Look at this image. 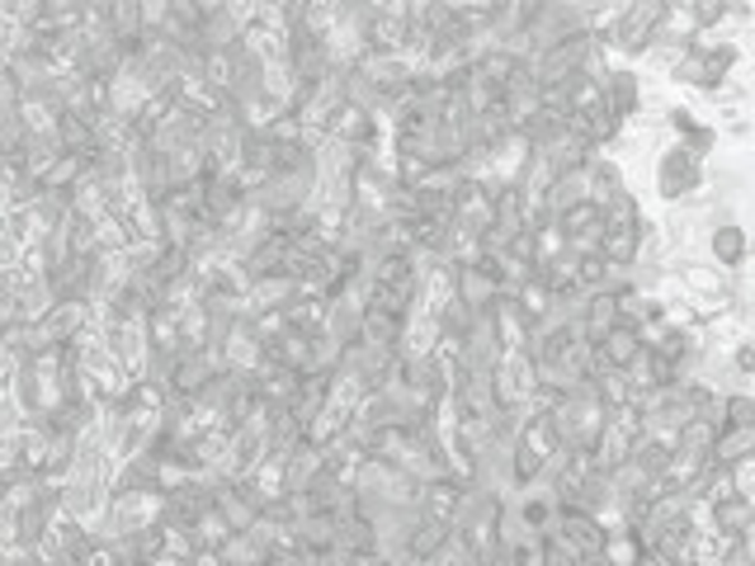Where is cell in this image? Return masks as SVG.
<instances>
[{"label":"cell","mask_w":755,"mask_h":566,"mask_svg":"<svg viewBox=\"0 0 755 566\" xmlns=\"http://www.w3.org/2000/svg\"><path fill=\"white\" fill-rule=\"evenodd\" d=\"M709 534H723V538L755 534V501H742V495H727V501L709 505Z\"/></svg>","instance_id":"8fae6325"},{"label":"cell","mask_w":755,"mask_h":566,"mask_svg":"<svg viewBox=\"0 0 755 566\" xmlns=\"http://www.w3.org/2000/svg\"><path fill=\"white\" fill-rule=\"evenodd\" d=\"M303 137H307V128H303V118H293V114H279V118L265 123V142H270V147H297Z\"/></svg>","instance_id":"1f68e13d"},{"label":"cell","mask_w":755,"mask_h":566,"mask_svg":"<svg viewBox=\"0 0 755 566\" xmlns=\"http://www.w3.org/2000/svg\"><path fill=\"white\" fill-rule=\"evenodd\" d=\"M81 331H91V307L85 303H52V312L39 322V335L48 345H72Z\"/></svg>","instance_id":"30bf717a"},{"label":"cell","mask_w":755,"mask_h":566,"mask_svg":"<svg viewBox=\"0 0 755 566\" xmlns=\"http://www.w3.org/2000/svg\"><path fill=\"white\" fill-rule=\"evenodd\" d=\"M751 453H755V430H732V424H723V430H717V439H713L709 463L732 468L736 458H751Z\"/></svg>","instance_id":"44dd1931"},{"label":"cell","mask_w":755,"mask_h":566,"mask_svg":"<svg viewBox=\"0 0 755 566\" xmlns=\"http://www.w3.org/2000/svg\"><path fill=\"white\" fill-rule=\"evenodd\" d=\"M297 293H307V289L293 274H265V279H255L251 289H245V303H251L255 316H265V312H284Z\"/></svg>","instance_id":"9c48e42d"},{"label":"cell","mask_w":755,"mask_h":566,"mask_svg":"<svg viewBox=\"0 0 755 566\" xmlns=\"http://www.w3.org/2000/svg\"><path fill=\"white\" fill-rule=\"evenodd\" d=\"M638 99H642V71L638 66H609L605 81H600V109L619 123H633Z\"/></svg>","instance_id":"5b68a950"},{"label":"cell","mask_w":755,"mask_h":566,"mask_svg":"<svg viewBox=\"0 0 755 566\" xmlns=\"http://www.w3.org/2000/svg\"><path fill=\"white\" fill-rule=\"evenodd\" d=\"M85 156H76V151H62L57 161H52L43 175H39V185H43V193H72L76 189V180L85 175Z\"/></svg>","instance_id":"ffe728a7"},{"label":"cell","mask_w":755,"mask_h":566,"mask_svg":"<svg viewBox=\"0 0 755 566\" xmlns=\"http://www.w3.org/2000/svg\"><path fill=\"white\" fill-rule=\"evenodd\" d=\"M463 486H468V482H453V476H444V482H430V486H420V501H416V505H420V515L449 528L453 510H459Z\"/></svg>","instance_id":"9a60e30c"},{"label":"cell","mask_w":755,"mask_h":566,"mask_svg":"<svg viewBox=\"0 0 755 566\" xmlns=\"http://www.w3.org/2000/svg\"><path fill=\"white\" fill-rule=\"evenodd\" d=\"M576 203H590L586 170H567V175H557V180H548V193H543V208H548L553 218H562V212L576 208Z\"/></svg>","instance_id":"2e32d148"},{"label":"cell","mask_w":755,"mask_h":566,"mask_svg":"<svg viewBox=\"0 0 755 566\" xmlns=\"http://www.w3.org/2000/svg\"><path fill=\"white\" fill-rule=\"evenodd\" d=\"M723 424H732V430H755V392L723 397Z\"/></svg>","instance_id":"4dcf8cb0"},{"label":"cell","mask_w":755,"mask_h":566,"mask_svg":"<svg viewBox=\"0 0 755 566\" xmlns=\"http://www.w3.org/2000/svg\"><path fill=\"white\" fill-rule=\"evenodd\" d=\"M453 297L468 307V312H482L496 303V283H491V274L482 270V264H459V279H453Z\"/></svg>","instance_id":"5bb4252c"},{"label":"cell","mask_w":755,"mask_h":566,"mask_svg":"<svg viewBox=\"0 0 755 566\" xmlns=\"http://www.w3.org/2000/svg\"><path fill=\"white\" fill-rule=\"evenodd\" d=\"M713 439H717V424H709V420H684L680 430H675V439H671V449L675 453H694V458H709L713 453Z\"/></svg>","instance_id":"603a6c76"},{"label":"cell","mask_w":755,"mask_h":566,"mask_svg":"<svg viewBox=\"0 0 755 566\" xmlns=\"http://www.w3.org/2000/svg\"><path fill=\"white\" fill-rule=\"evenodd\" d=\"M633 566H665V562H661V557H657V553H642V557H638V562H633Z\"/></svg>","instance_id":"74e56055"},{"label":"cell","mask_w":755,"mask_h":566,"mask_svg":"<svg viewBox=\"0 0 755 566\" xmlns=\"http://www.w3.org/2000/svg\"><path fill=\"white\" fill-rule=\"evenodd\" d=\"M557 232H562V237H595V232H605L600 208H595V203H576V208H567V212L557 218Z\"/></svg>","instance_id":"484cf974"},{"label":"cell","mask_w":755,"mask_h":566,"mask_svg":"<svg viewBox=\"0 0 755 566\" xmlns=\"http://www.w3.org/2000/svg\"><path fill=\"white\" fill-rule=\"evenodd\" d=\"M322 335L326 340H336L340 349L345 345H359L364 335V303H355V297H331L326 303V316H322Z\"/></svg>","instance_id":"ba28073f"},{"label":"cell","mask_w":755,"mask_h":566,"mask_svg":"<svg viewBox=\"0 0 755 566\" xmlns=\"http://www.w3.org/2000/svg\"><path fill=\"white\" fill-rule=\"evenodd\" d=\"M614 326H619V303H614L609 293H590L586 316H581V340L586 345H600L605 331H614Z\"/></svg>","instance_id":"e0dca14e"},{"label":"cell","mask_w":755,"mask_h":566,"mask_svg":"<svg viewBox=\"0 0 755 566\" xmlns=\"http://www.w3.org/2000/svg\"><path fill=\"white\" fill-rule=\"evenodd\" d=\"M189 566H227L218 553H208V547H199V553L195 557H189Z\"/></svg>","instance_id":"8d00e7d4"},{"label":"cell","mask_w":755,"mask_h":566,"mask_svg":"<svg viewBox=\"0 0 755 566\" xmlns=\"http://www.w3.org/2000/svg\"><path fill=\"white\" fill-rule=\"evenodd\" d=\"M104 24H109L114 43L143 39V0H109V10H104Z\"/></svg>","instance_id":"d6986e66"},{"label":"cell","mask_w":755,"mask_h":566,"mask_svg":"<svg viewBox=\"0 0 755 566\" xmlns=\"http://www.w3.org/2000/svg\"><path fill=\"white\" fill-rule=\"evenodd\" d=\"M468 482L472 486H486V491H511L515 486V444H501L496 434L486 444L472 449V468H468Z\"/></svg>","instance_id":"3957f363"},{"label":"cell","mask_w":755,"mask_h":566,"mask_svg":"<svg viewBox=\"0 0 755 566\" xmlns=\"http://www.w3.org/2000/svg\"><path fill=\"white\" fill-rule=\"evenodd\" d=\"M62 156V137L52 133V128H43V133H29V142H24V170L39 180V175L57 161Z\"/></svg>","instance_id":"7402d4cb"},{"label":"cell","mask_w":755,"mask_h":566,"mask_svg":"<svg viewBox=\"0 0 755 566\" xmlns=\"http://www.w3.org/2000/svg\"><path fill=\"white\" fill-rule=\"evenodd\" d=\"M557 534L567 538L581 557H595L605 547V524L595 515H581V510H557Z\"/></svg>","instance_id":"7c38bea8"},{"label":"cell","mask_w":755,"mask_h":566,"mask_svg":"<svg viewBox=\"0 0 755 566\" xmlns=\"http://www.w3.org/2000/svg\"><path fill=\"white\" fill-rule=\"evenodd\" d=\"M336 547L340 553H349V557H359V553H378L374 547V524H364V520H340V528H336Z\"/></svg>","instance_id":"83f0119b"},{"label":"cell","mask_w":755,"mask_h":566,"mask_svg":"<svg viewBox=\"0 0 755 566\" xmlns=\"http://www.w3.org/2000/svg\"><path fill=\"white\" fill-rule=\"evenodd\" d=\"M534 364L524 359V354H505L496 364V374H491V392H496V406H511V401H524L534 392Z\"/></svg>","instance_id":"52a82bcc"},{"label":"cell","mask_w":755,"mask_h":566,"mask_svg":"<svg viewBox=\"0 0 755 566\" xmlns=\"http://www.w3.org/2000/svg\"><path fill=\"white\" fill-rule=\"evenodd\" d=\"M20 543V510H14L6 495H0V553H6V547H14Z\"/></svg>","instance_id":"e575fe53"},{"label":"cell","mask_w":755,"mask_h":566,"mask_svg":"<svg viewBox=\"0 0 755 566\" xmlns=\"http://www.w3.org/2000/svg\"><path fill=\"white\" fill-rule=\"evenodd\" d=\"M709 185H704V166L694 161L680 142H661L652 151V193L661 208H675V203H690L699 199Z\"/></svg>","instance_id":"6da1fadb"},{"label":"cell","mask_w":755,"mask_h":566,"mask_svg":"<svg viewBox=\"0 0 755 566\" xmlns=\"http://www.w3.org/2000/svg\"><path fill=\"white\" fill-rule=\"evenodd\" d=\"M699 255L709 264H717L723 274H746L751 264V232L746 222H717L709 227L704 237H699Z\"/></svg>","instance_id":"7a4b0ae2"},{"label":"cell","mask_w":755,"mask_h":566,"mask_svg":"<svg viewBox=\"0 0 755 566\" xmlns=\"http://www.w3.org/2000/svg\"><path fill=\"white\" fill-rule=\"evenodd\" d=\"M48 289H52V303H85L91 307V264H85V255L66 260L62 270H52Z\"/></svg>","instance_id":"4fadbf2b"},{"label":"cell","mask_w":755,"mask_h":566,"mask_svg":"<svg viewBox=\"0 0 755 566\" xmlns=\"http://www.w3.org/2000/svg\"><path fill=\"white\" fill-rule=\"evenodd\" d=\"M218 557L227 566H265V547H260L251 534H227V543L218 547Z\"/></svg>","instance_id":"4316f807"},{"label":"cell","mask_w":755,"mask_h":566,"mask_svg":"<svg viewBox=\"0 0 755 566\" xmlns=\"http://www.w3.org/2000/svg\"><path fill=\"white\" fill-rule=\"evenodd\" d=\"M189 534H195V547H208V553H218V547L227 543V534H232V528H227V520L218 515V505H213L208 515H199V520H195V528H189Z\"/></svg>","instance_id":"f546056e"},{"label":"cell","mask_w":755,"mask_h":566,"mask_svg":"<svg viewBox=\"0 0 755 566\" xmlns=\"http://www.w3.org/2000/svg\"><path fill=\"white\" fill-rule=\"evenodd\" d=\"M595 48H600V43H595L590 33H572V39H562L553 52H543V57L529 62V66H534L538 85H557V81L576 76V71H586V62H590Z\"/></svg>","instance_id":"277c9868"},{"label":"cell","mask_w":755,"mask_h":566,"mask_svg":"<svg viewBox=\"0 0 755 566\" xmlns=\"http://www.w3.org/2000/svg\"><path fill=\"white\" fill-rule=\"evenodd\" d=\"M581 170H586V185H590V203L595 208H605L609 199H619V193L628 189V166H619L605 151H590Z\"/></svg>","instance_id":"8992f818"},{"label":"cell","mask_w":755,"mask_h":566,"mask_svg":"<svg viewBox=\"0 0 755 566\" xmlns=\"http://www.w3.org/2000/svg\"><path fill=\"white\" fill-rule=\"evenodd\" d=\"M699 128H704V114H699L694 104H684V99H675L671 109L661 114V133H665V142H684V137H694Z\"/></svg>","instance_id":"cb8c5ba5"},{"label":"cell","mask_w":755,"mask_h":566,"mask_svg":"<svg viewBox=\"0 0 755 566\" xmlns=\"http://www.w3.org/2000/svg\"><path fill=\"white\" fill-rule=\"evenodd\" d=\"M732 476V495H742V501H755V453L751 458H736V463L727 468Z\"/></svg>","instance_id":"d6a6232c"},{"label":"cell","mask_w":755,"mask_h":566,"mask_svg":"<svg viewBox=\"0 0 755 566\" xmlns=\"http://www.w3.org/2000/svg\"><path fill=\"white\" fill-rule=\"evenodd\" d=\"M322 472V453L312 444H297L289 458H284V495H303V486L312 476Z\"/></svg>","instance_id":"ac0fdd59"},{"label":"cell","mask_w":755,"mask_h":566,"mask_svg":"<svg viewBox=\"0 0 755 566\" xmlns=\"http://www.w3.org/2000/svg\"><path fill=\"white\" fill-rule=\"evenodd\" d=\"M538 468H543V453H534L529 444H515V482H529Z\"/></svg>","instance_id":"d590c367"},{"label":"cell","mask_w":755,"mask_h":566,"mask_svg":"<svg viewBox=\"0 0 755 566\" xmlns=\"http://www.w3.org/2000/svg\"><path fill=\"white\" fill-rule=\"evenodd\" d=\"M727 368L736 378H755V340L746 335V340H736V345H727Z\"/></svg>","instance_id":"836d02e7"},{"label":"cell","mask_w":755,"mask_h":566,"mask_svg":"<svg viewBox=\"0 0 755 566\" xmlns=\"http://www.w3.org/2000/svg\"><path fill=\"white\" fill-rule=\"evenodd\" d=\"M444 538H449V528L444 524H434V520H426L420 515V524L411 528V543H407V557H416V562H430L439 547H444Z\"/></svg>","instance_id":"d4e9b609"},{"label":"cell","mask_w":755,"mask_h":566,"mask_svg":"<svg viewBox=\"0 0 755 566\" xmlns=\"http://www.w3.org/2000/svg\"><path fill=\"white\" fill-rule=\"evenodd\" d=\"M595 397H600L605 411H614V406H628L633 387H628V378L619 374V368H605V374H595Z\"/></svg>","instance_id":"f1b7e54d"}]
</instances>
